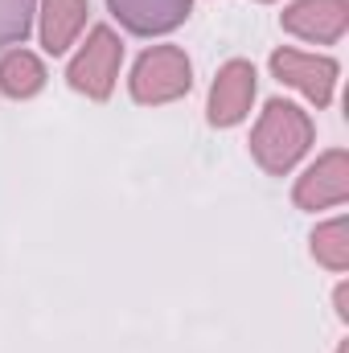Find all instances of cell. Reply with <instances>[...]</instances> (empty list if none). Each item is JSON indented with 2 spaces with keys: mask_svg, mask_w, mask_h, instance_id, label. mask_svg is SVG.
I'll return each mask as SVG.
<instances>
[{
  "mask_svg": "<svg viewBox=\"0 0 349 353\" xmlns=\"http://www.w3.org/2000/svg\"><path fill=\"white\" fill-rule=\"evenodd\" d=\"M271 70L279 83L296 87L308 103H317V107L333 103V87H337V62L333 58H317V54H300V50H275Z\"/></svg>",
  "mask_w": 349,
  "mask_h": 353,
  "instance_id": "cell-4",
  "label": "cell"
},
{
  "mask_svg": "<svg viewBox=\"0 0 349 353\" xmlns=\"http://www.w3.org/2000/svg\"><path fill=\"white\" fill-rule=\"evenodd\" d=\"M41 87H46V66H41L37 54H29V50L4 54V62H0V90L8 99H33Z\"/></svg>",
  "mask_w": 349,
  "mask_h": 353,
  "instance_id": "cell-10",
  "label": "cell"
},
{
  "mask_svg": "<svg viewBox=\"0 0 349 353\" xmlns=\"http://www.w3.org/2000/svg\"><path fill=\"white\" fill-rule=\"evenodd\" d=\"M90 4L87 0H46L41 4V46L58 58L74 46V37L87 25Z\"/></svg>",
  "mask_w": 349,
  "mask_h": 353,
  "instance_id": "cell-9",
  "label": "cell"
},
{
  "mask_svg": "<svg viewBox=\"0 0 349 353\" xmlns=\"http://www.w3.org/2000/svg\"><path fill=\"white\" fill-rule=\"evenodd\" d=\"M119 62H123V46H119V37H115L107 25H99V29H90L87 46L74 54L66 79H70V87L79 90V94H87V99H107L111 87H115Z\"/></svg>",
  "mask_w": 349,
  "mask_h": 353,
  "instance_id": "cell-3",
  "label": "cell"
},
{
  "mask_svg": "<svg viewBox=\"0 0 349 353\" xmlns=\"http://www.w3.org/2000/svg\"><path fill=\"white\" fill-rule=\"evenodd\" d=\"M349 25V0H296L283 8V29L317 41V46H333L341 41Z\"/></svg>",
  "mask_w": 349,
  "mask_h": 353,
  "instance_id": "cell-6",
  "label": "cell"
},
{
  "mask_svg": "<svg viewBox=\"0 0 349 353\" xmlns=\"http://www.w3.org/2000/svg\"><path fill=\"white\" fill-rule=\"evenodd\" d=\"M33 4L37 0H0V50L21 46L33 29Z\"/></svg>",
  "mask_w": 349,
  "mask_h": 353,
  "instance_id": "cell-12",
  "label": "cell"
},
{
  "mask_svg": "<svg viewBox=\"0 0 349 353\" xmlns=\"http://www.w3.org/2000/svg\"><path fill=\"white\" fill-rule=\"evenodd\" d=\"M296 205L300 210H325V205H341L349 197V157L341 148L325 152L308 173L296 181Z\"/></svg>",
  "mask_w": 349,
  "mask_h": 353,
  "instance_id": "cell-7",
  "label": "cell"
},
{
  "mask_svg": "<svg viewBox=\"0 0 349 353\" xmlns=\"http://www.w3.org/2000/svg\"><path fill=\"white\" fill-rule=\"evenodd\" d=\"M193 0H107V8L115 12V21L128 33L152 37V33H169L177 25H185Z\"/></svg>",
  "mask_w": 349,
  "mask_h": 353,
  "instance_id": "cell-8",
  "label": "cell"
},
{
  "mask_svg": "<svg viewBox=\"0 0 349 353\" xmlns=\"http://www.w3.org/2000/svg\"><path fill=\"white\" fill-rule=\"evenodd\" d=\"M312 144V119L283 99H271L263 107V119L251 132V157L259 161L271 176L292 173V165L308 152Z\"/></svg>",
  "mask_w": 349,
  "mask_h": 353,
  "instance_id": "cell-1",
  "label": "cell"
},
{
  "mask_svg": "<svg viewBox=\"0 0 349 353\" xmlns=\"http://www.w3.org/2000/svg\"><path fill=\"white\" fill-rule=\"evenodd\" d=\"M312 255L317 263H325L329 271H346L349 267V226L346 218H333L325 226L312 230Z\"/></svg>",
  "mask_w": 349,
  "mask_h": 353,
  "instance_id": "cell-11",
  "label": "cell"
},
{
  "mask_svg": "<svg viewBox=\"0 0 349 353\" xmlns=\"http://www.w3.org/2000/svg\"><path fill=\"white\" fill-rule=\"evenodd\" d=\"M255 99V66L251 62H226L210 87V123L214 128H235L247 119Z\"/></svg>",
  "mask_w": 349,
  "mask_h": 353,
  "instance_id": "cell-5",
  "label": "cell"
},
{
  "mask_svg": "<svg viewBox=\"0 0 349 353\" xmlns=\"http://www.w3.org/2000/svg\"><path fill=\"white\" fill-rule=\"evenodd\" d=\"M193 87V66L185 58V50L177 46H157L148 54H140L136 70H132V99L136 103H173Z\"/></svg>",
  "mask_w": 349,
  "mask_h": 353,
  "instance_id": "cell-2",
  "label": "cell"
}]
</instances>
